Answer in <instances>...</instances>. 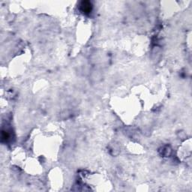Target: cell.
Here are the masks:
<instances>
[{"instance_id":"6da1fadb","label":"cell","mask_w":192,"mask_h":192,"mask_svg":"<svg viewBox=\"0 0 192 192\" xmlns=\"http://www.w3.org/2000/svg\"><path fill=\"white\" fill-rule=\"evenodd\" d=\"M81 9L83 12L89 13L92 10V5L89 2H83L81 3Z\"/></svg>"}]
</instances>
